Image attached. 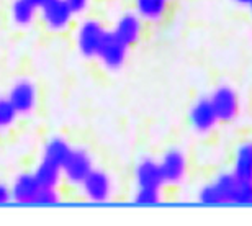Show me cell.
<instances>
[{
  "label": "cell",
  "mask_w": 252,
  "mask_h": 226,
  "mask_svg": "<svg viewBox=\"0 0 252 226\" xmlns=\"http://www.w3.org/2000/svg\"><path fill=\"white\" fill-rule=\"evenodd\" d=\"M213 182L224 197L226 205L252 207V182L236 177L233 172L220 174Z\"/></svg>",
  "instance_id": "1"
},
{
  "label": "cell",
  "mask_w": 252,
  "mask_h": 226,
  "mask_svg": "<svg viewBox=\"0 0 252 226\" xmlns=\"http://www.w3.org/2000/svg\"><path fill=\"white\" fill-rule=\"evenodd\" d=\"M210 102L213 105V110L220 123H231L238 118L241 110L239 95L231 85L216 87L211 94Z\"/></svg>",
  "instance_id": "2"
},
{
  "label": "cell",
  "mask_w": 252,
  "mask_h": 226,
  "mask_svg": "<svg viewBox=\"0 0 252 226\" xmlns=\"http://www.w3.org/2000/svg\"><path fill=\"white\" fill-rule=\"evenodd\" d=\"M159 170L162 175V182L167 185H177L187 175V158L182 151L170 149L160 159Z\"/></svg>",
  "instance_id": "3"
},
{
  "label": "cell",
  "mask_w": 252,
  "mask_h": 226,
  "mask_svg": "<svg viewBox=\"0 0 252 226\" xmlns=\"http://www.w3.org/2000/svg\"><path fill=\"white\" fill-rule=\"evenodd\" d=\"M128 48L115 33H107L100 44L97 56L108 69H120L128 58Z\"/></svg>",
  "instance_id": "4"
},
{
  "label": "cell",
  "mask_w": 252,
  "mask_h": 226,
  "mask_svg": "<svg viewBox=\"0 0 252 226\" xmlns=\"http://www.w3.org/2000/svg\"><path fill=\"white\" fill-rule=\"evenodd\" d=\"M189 120L191 128L200 134L211 133L216 128V125L220 123L210 98H200L198 102L193 103V107L190 108Z\"/></svg>",
  "instance_id": "5"
},
{
  "label": "cell",
  "mask_w": 252,
  "mask_h": 226,
  "mask_svg": "<svg viewBox=\"0 0 252 226\" xmlns=\"http://www.w3.org/2000/svg\"><path fill=\"white\" fill-rule=\"evenodd\" d=\"M61 170L70 184H82L85 177L94 170L92 159H90V156L85 151H70Z\"/></svg>",
  "instance_id": "6"
},
{
  "label": "cell",
  "mask_w": 252,
  "mask_h": 226,
  "mask_svg": "<svg viewBox=\"0 0 252 226\" xmlns=\"http://www.w3.org/2000/svg\"><path fill=\"white\" fill-rule=\"evenodd\" d=\"M41 17L46 27L53 32H63L69 27L74 13L64 0H49L41 7Z\"/></svg>",
  "instance_id": "7"
},
{
  "label": "cell",
  "mask_w": 252,
  "mask_h": 226,
  "mask_svg": "<svg viewBox=\"0 0 252 226\" xmlns=\"http://www.w3.org/2000/svg\"><path fill=\"white\" fill-rule=\"evenodd\" d=\"M105 34V28L98 22H85L79 30L77 43L79 49L85 56H97V51L102 44Z\"/></svg>",
  "instance_id": "8"
},
{
  "label": "cell",
  "mask_w": 252,
  "mask_h": 226,
  "mask_svg": "<svg viewBox=\"0 0 252 226\" xmlns=\"http://www.w3.org/2000/svg\"><path fill=\"white\" fill-rule=\"evenodd\" d=\"M85 195L92 202H105L112 194V180L102 170H92L82 182Z\"/></svg>",
  "instance_id": "9"
},
{
  "label": "cell",
  "mask_w": 252,
  "mask_h": 226,
  "mask_svg": "<svg viewBox=\"0 0 252 226\" xmlns=\"http://www.w3.org/2000/svg\"><path fill=\"white\" fill-rule=\"evenodd\" d=\"M8 100L17 110V113H30L34 107V100H36L34 85L28 80H20L13 85Z\"/></svg>",
  "instance_id": "10"
},
{
  "label": "cell",
  "mask_w": 252,
  "mask_h": 226,
  "mask_svg": "<svg viewBox=\"0 0 252 226\" xmlns=\"http://www.w3.org/2000/svg\"><path fill=\"white\" fill-rule=\"evenodd\" d=\"M141 17L134 13H126L117 22V28H115V34L122 39L126 46H133L139 41L141 38Z\"/></svg>",
  "instance_id": "11"
},
{
  "label": "cell",
  "mask_w": 252,
  "mask_h": 226,
  "mask_svg": "<svg viewBox=\"0 0 252 226\" xmlns=\"http://www.w3.org/2000/svg\"><path fill=\"white\" fill-rule=\"evenodd\" d=\"M136 182L144 189H160L164 185L162 175H160L159 164L151 159L141 161L136 167Z\"/></svg>",
  "instance_id": "12"
},
{
  "label": "cell",
  "mask_w": 252,
  "mask_h": 226,
  "mask_svg": "<svg viewBox=\"0 0 252 226\" xmlns=\"http://www.w3.org/2000/svg\"><path fill=\"white\" fill-rule=\"evenodd\" d=\"M236 177L252 182V141L241 143L234 151L233 170Z\"/></svg>",
  "instance_id": "13"
},
{
  "label": "cell",
  "mask_w": 252,
  "mask_h": 226,
  "mask_svg": "<svg viewBox=\"0 0 252 226\" xmlns=\"http://www.w3.org/2000/svg\"><path fill=\"white\" fill-rule=\"evenodd\" d=\"M39 189H41V185H39L34 175H22V177L17 179V182L13 185L12 198H15L20 203H33Z\"/></svg>",
  "instance_id": "14"
},
{
  "label": "cell",
  "mask_w": 252,
  "mask_h": 226,
  "mask_svg": "<svg viewBox=\"0 0 252 226\" xmlns=\"http://www.w3.org/2000/svg\"><path fill=\"white\" fill-rule=\"evenodd\" d=\"M167 3L169 0H136V10L141 18L156 22L164 17Z\"/></svg>",
  "instance_id": "15"
},
{
  "label": "cell",
  "mask_w": 252,
  "mask_h": 226,
  "mask_svg": "<svg viewBox=\"0 0 252 226\" xmlns=\"http://www.w3.org/2000/svg\"><path fill=\"white\" fill-rule=\"evenodd\" d=\"M34 177H36V180L39 182L41 187L54 189L59 184V179H61V167L43 159V162L38 165Z\"/></svg>",
  "instance_id": "16"
},
{
  "label": "cell",
  "mask_w": 252,
  "mask_h": 226,
  "mask_svg": "<svg viewBox=\"0 0 252 226\" xmlns=\"http://www.w3.org/2000/svg\"><path fill=\"white\" fill-rule=\"evenodd\" d=\"M36 7L30 0H15L12 7V18L18 27H28L34 20Z\"/></svg>",
  "instance_id": "17"
},
{
  "label": "cell",
  "mask_w": 252,
  "mask_h": 226,
  "mask_svg": "<svg viewBox=\"0 0 252 226\" xmlns=\"http://www.w3.org/2000/svg\"><path fill=\"white\" fill-rule=\"evenodd\" d=\"M69 153H70V148L67 146V143L63 141V139H53L46 146V149H44L43 159L48 161V162L56 164L63 169V164L65 162V159H67Z\"/></svg>",
  "instance_id": "18"
},
{
  "label": "cell",
  "mask_w": 252,
  "mask_h": 226,
  "mask_svg": "<svg viewBox=\"0 0 252 226\" xmlns=\"http://www.w3.org/2000/svg\"><path fill=\"white\" fill-rule=\"evenodd\" d=\"M198 200H200V203L208 205V207H223V205H226V200L223 195H221L220 189L215 185V182H211L200 189Z\"/></svg>",
  "instance_id": "19"
},
{
  "label": "cell",
  "mask_w": 252,
  "mask_h": 226,
  "mask_svg": "<svg viewBox=\"0 0 252 226\" xmlns=\"http://www.w3.org/2000/svg\"><path fill=\"white\" fill-rule=\"evenodd\" d=\"M134 202L138 205H156L160 202V189H144L139 187L138 194L134 197Z\"/></svg>",
  "instance_id": "20"
},
{
  "label": "cell",
  "mask_w": 252,
  "mask_h": 226,
  "mask_svg": "<svg viewBox=\"0 0 252 226\" xmlns=\"http://www.w3.org/2000/svg\"><path fill=\"white\" fill-rule=\"evenodd\" d=\"M17 110L13 108V105L10 103V100L0 98V128L10 127L15 118H17Z\"/></svg>",
  "instance_id": "21"
},
{
  "label": "cell",
  "mask_w": 252,
  "mask_h": 226,
  "mask_svg": "<svg viewBox=\"0 0 252 226\" xmlns=\"http://www.w3.org/2000/svg\"><path fill=\"white\" fill-rule=\"evenodd\" d=\"M58 203V195L54 192V189H39L38 195L33 200V205H54Z\"/></svg>",
  "instance_id": "22"
},
{
  "label": "cell",
  "mask_w": 252,
  "mask_h": 226,
  "mask_svg": "<svg viewBox=\"0 0 252 226\" xmlns=\"http://www.w3.org/2000/svg\"><path fill=\"white\" fill-rule=\"evenodd\" d=\"M67 3V7L70 8V12L75 13H82L89 5V0H64Z\"/></svg>",
  "instance_id": "23"
},
{
  "label": "cell",
  "mask_w": 252,
  "mask_h": 226,
  "mask_svg": "<svg viewBox=\"0 0 252 226\" xmlns=\"http://www.w3.org/2000/svg\"><path fill=\"white\" fill-rule=\"evenodd\" d=\"M10 198H12V192L5 187V185L0 184V205H5L10 202Z\"/></svg>",
  "instance_id": "24"
},
{
  "label": "cell",
  "mask_w": 252,
  "mask_h": 226,
  "mask_svg": "<svg viewBox=\"0 0 252 226\" xmlns=\"http://www.w3.org/2000/svg\"><path fill=\"white\" fill-rule=\"evenodd\" d=\"M30 2H32L36 8H41L44 3H48V2H49V0H30Z\"/></svg>",
  "instance_id": "25"
},
{
  "label": "cell",
  "mask_w": 252,
  "mask_h": 226,
  "mask_svg": "<svg viewBox=\"0 0 252 226\" xmlns=\"http://www.w3.org/2000/svg\"><path fill=\"white\" fill-rule=\"evenodd\" d=\"M233 2H236V3H238V5H246V7H248L249 0H233Z\"/></svg>",
  "instance_id": "26"
},
{
  "label": "cell",
  "mask_w": 252,
  "mask_h": 226,
  "mask_svg": "<svg viewBox=\"0 0 252 226\" xmlns=\"http://www.w3.org/2000/svg\"><path fill=\"white\" fill-rule=\"evenodd\" d=\"M248 7H249V12L252 15V0H249V3H248Z\"/></svg>",
  "instance_id": "27"
}]
</instances>
